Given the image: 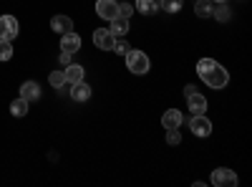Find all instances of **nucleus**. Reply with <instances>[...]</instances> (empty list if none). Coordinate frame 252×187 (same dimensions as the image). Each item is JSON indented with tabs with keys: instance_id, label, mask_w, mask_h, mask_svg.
I'll use <instances>...</instances> for the list:
<instances>
[{
	"instance_id": "f257e3e1",
	"label": "nucleus",
	"mask_w": 252,
	"mask_h": 187,
	"mask_svg": "<svg viewBox=\"0 0 252 187\" xmlns=\"http://www.w3.org/2000/svg\"><path fill=\"white\" fill-rule=\"evenodd\" d=\"M197 74H199V78L204 81V84L209 86V89H224L227 86V81H229V74H227V69L224 66H220L215 58H202V61H197Z\"/></svg>"
},
{
	"instance_id": "f03ea898",
	"label": "nucleus",
	"mask_w": 252,
	"mask_h": 187,
	"mask_svg": "<svg viewBox=\"0 0 252 187\" xmlns=\"http://www.w3.org/2000/svg\"><path fill=\"white\" fill-rule=\"evenodd\" d=\"M126 69H129L131 74H136V76H144L146 71H149V56H146L144 51L129 48V53H126Z\"/></svg>"
},
{
	"instance_id": "7ed1b4c3",
	"label": "nucleus",
	"mask_w": 252,
	"mask_h": 187,
	"mask_svg": "<svg viewBox=\"0 0 252 187\" xmlns=\"http://www.w3.org/2000/svg\"><path fill=\"white\" fill-rule=\"evenodd\" d=\"M189 129H192L194 137H209L212 134V121H209L204 114H192V119H189Z\"/></svg>"
},
{
	"instance_id": "20e7f679",
	"label": "nucleus",
	"mask_w": 252,
	"mask_h": 187,
	"mask_svg": "<svg viewBox=\"0 0 252 187\" xmlns=\"http://www.w3.org/2000/svg\"><path fill=\"white\" fill-rule=\"evenodd\" d=\"M20 26H18V20L15 15H0V38L3 40H15Z\"/></svg>"
},
{
	"instance_id": "39448f33",
	"label": "nucleus",
	"mask_w": 252,
	"mask_h": 187,
	"mask_svg": "<svg viewBox=\"0 0 252 187\" xmlns=\"http://www.w3.org/2000/svg\"><path fill=\"white\" fill-rule=\"evenodd\" d=\"M237 182H240L237 175L232 170H227V167H217L212 172V185H217V187H235Z\"/></svg>"
},
{
	"instance_id": "423d86ee",
	"label": "nucleus",
	"mask_w": 252,
	"mask_h": 187,
	"mask_svg": "<svg viewBox=\"0 0 252 187\" xmlns=\"http://www.w3.org/2000/svg\"><path fill=\"white\" fill-rule=\"evenodd\" d=\"M96 15L103 20H114L119 15V3L116 0H96Z\"/></svg>"
},
{
	"instance_id": "0eeeda50",
	"label": "nucleus",
	"mask_w": 252,
	"mask_h": 187,
	"mask_svg": "<svg viewBox=\"0 0 252 187\" xmlns=\"http://www.w3.org/2000/svg\"><path fill=\"white\" fill-rule=\"evenodd\" d=\"M114 33L109 31V28H96V33H94V46L96 48H101V51H111L114 48Z\"/></svg>"
},
{
	"instance_id": "6e6552de",
	"label": "nucleus",
	"mask_w": 252,
	"mask_h": 187,
	"mask_svg": "<svg viewBox=\"0 0 252 187\" xmlns=\"http://www.w3.org/2000/svg\"><path fill=\"white\" fill-rule=\"evenodd\" d=\"M61 48L66 51V53H76L81 48V36L76 31H68V33H63L61 36Z\"/></svg>"
},
{
	"instance_id": "1a4fd4ad",
	"label": "nucleus",
	"mask_w": 252,
	"mask_h": 187,
	"mask_svg": "<svg viewBox=\"0 0 252 187\" xmlns=\"http://www.w3.org/2000/svg\"><path fill=\"white\" fill-rule=\"evenodd\" d=\"M182 121H184V116H182L179 109H169V112H164V116H161L164 129H179Z\"/></svg>"
},
{
	"instance_id": "9d476101",
	"label": "nucleus",
	"mask_w": 252,
	"mask_h": 187,
	"mask_svg": "<svg viewBox=\"0 0 252 187\" xmlns=\"http://www.w3.org/2000/svg\"><path fill=\"white\" fill-rule=\"evenodd\" d=\"M71 99L73 101H89L91 99V86L86 84V81H78V84H71Z\"/></svg>"
},
{
	"instance_id": "9b49d317",
	"label": "nucleus",
	"mask_w": 252,
	"mask_h": 187,
	"mask_svg": "<svg viewBox=\"0 0 252 187\" xmlns=\"http://www.w3.org/2000/svg\"><path fill=\"white\" fill-rule=\"evenodd\" d=\"M51 28L56 31V33H68V31H73V20L68 18V15H53L51 18Z\"/></svg>"
},
{
	"instance_id": "f8f14e48",
	"label": "nucleus",
	"mask_w": 252,
	"mask_h": 187,
	"mask_svg": "<svg viewBox=\"0 0 252 187\" xmlns=\"http://www.w3.org/2000/svg\"><path fill=\"white\" fill-rule=\"evenodd\" d=\"M187 104H189V112L192 114H204L207 112V99L202 94H197V91L187 96Z\"/></svg>"
},
{
	"instance_id": "ddd939ff",
	"label": "nucleus",
	"mask_w": 252,
	"mask_h": 187,
	"mask_svg": "<svg viewBox=\"0 0 252 187\" xmlns=\"http://www.w3.org/2000/svg\"><path fill=\"white\" fill-rule=\"evenodd\" d=\"M20 96H23L28 104L31 101H38L40 99V86L35 84V81H26V84L20 86Z\"/></svg>"
},
{
	"instance_id": "4468645a",
	"label": "nucleus",
	"mask_w": 252,
	"mask_h": 187,
	"mask_svg": "<svg viewBox=\"0 0 252 187\" xmlns=\"http://www.w3.org/2000/svg\"><path fill=\"white\" fill-rule=\"evenodd\" d=\"M109 31L114 33V38H124L126 33H129V18L116 15V18L111 20V28H109Z\"/></svg>"
},
{
	"instance_id": "2eb2a0df",
	"label": "nucleus",
	"mask_w": 252,
	"mask_h": 187,
	"mask_svg": "<svg viewBox=\"0 0 252 187\" xmlns=\"http://www.w3.org/2000/svg\"><path fill=\"white\" fill-rule=\"evenodd\" d=\"M63 74H66V81H68V84H78V81H83V76H86L83 66H78V64H68L66 69H63Z\"/></svg>"
},
{
	"instance_id": "dca6fc26",
	"label": "nucleus",
	"mask_w": 252,
	"mask_h": 187,
	"mask_svg": "<svg viewBox=\"0 0 252 187\" xmlns=\"http://www.w3.org/2000/svg\"><path fill=\"white\" fill-rule=\"evenodd\" d=\"M215 5L217 3H212V0H197V3H194V13L199 18H209V15L215 13Z\"/></svg>"
},
{
	"instance_id": "f3484780",
	"label": "nucleus",
	"mask_w": 252,
	"mask_h": 187,
	"mask_svg": "<svg viewBox=\"0 0 252 187\" xmlns=\"http://www.w3.org/2000/svg\"><path fill=\"white\" fill-rule=\"evenodd\" d=\"M139 13L144 15H154L159 10V0H136V5H134Z\"/></svg>"
},
{
	"instance_id": "a211bd4d",
	"label": "nucleus",
	"mask_w": 252,
	"mask_h": 187,
	"mask_svg": "<svg viewBox=\"0 0 252 187\" xmlns=\"http://www.w3.org/2000/svg\"><path fill=\"white\" fill-rule=\"evenodd\" d=\"M10 114H13V116H26V114H28V101H26L23 96H18V99L10 104Z\"/></svg>"
},
{
	"instance_id": "6ab92c4d",
	"label": "nucleus",
	"mask_w": 252,
	"mask_h": 187,
	"mask_svg": "<svg viewBox=\"0 0 252 187\" xmlns=\"http://www.w3.org/2000/svg\"><path fill=\"white\" fill-rule=\"evenodd\" d=\"M48 81H51L53 89H63V86L68 84V81H66V74H63V71H53V74L48 76Z\"/></svg>"
},
{
	"instance_id": "aec40b11",
	"label": "nucleus",
	"mask_w": 252,
	"mask_h": 187,
	"mask_svg": "<svg viewBox=\"0 0 252 187\" xmlns=\"http://www.w3.org/2000/svg\"><path fill=\"white\" fill-rule=\"evenodd\" d=\"M13 58V40L0 38V61H10Z\"/></svg>"
},
{
	"instance_id": "412c9836",
	"label": "nucleus",
	"mask_w": 252,
	"mask_h": 187,
	"mask_svg": "<svg viewBox=\"0 0 252 187\" xmlns=\"http://www.w3.org/2000/svg\"><path fill=\"white\" fill-rule=\"evenodd\" d=\"M159 8H164L166 13H179L182 10V0H159Z\"/></svg>"
},
{
	"instance_id": "4be33fe9",
	"label": "nucleus",
	"mask_w": 252,
	"mask_h": 187,
	"mask_svg": "<svg viewBox=\"0 0 252 187\" xmlns=\"http://www.w3.org/2000/svg\"><path fill=\"white\" fill-rule=\"evenodd\" d=\"M129 48H131V46L126 43L124 38H116V40H114V48H111V51H116L119 56H126V53H129Z\"/></svg>"
},
{
	"instance_id": "5701e85b",
	"label": "nucleus",
	"mask_w": 252,
	"mask_h": 187,
	"mask_svg": "<svg viewBox=\"0 0 252 187\" xmlns=\"http://www.w3.org/2000/svg\"><path fill=\"white\" fill-rule=\"evenodd\" d=\"M212 15H215V18H220V20H229V8H227L224 3H217Z\"/></svg>"
},
{
	"instance_id": "b1692460",
	"label": "nucleus",
	"mask_w": 252,
	"mask_h": 187,
	"mask_svg": "<svg viewBox=\"0 0 252 187\" xmlns=\"http://www.w3.org/2000/svg\"><path fill=\"white\" fill-rule=\"evenodd\" d=\"M134 10H136V8H134L131 3H119V15H121V18H131Z\"/></svg>"
},
{
	"instance_id": "393cba45",
	"label": "nucleus",
	"mask_w": 252,
	"mask_h": 187,
	"mask_svg": "<svg viewBox=\"0 0 252 187\" xmlns=\"http://www.w3.org/2000/svg\"><path fill=\"white\" fill-rule=\"evenodd\" d=\"M166 142H169L172 147H174V144H179V142H182V134H179V129H166Z\"/></svg>"
},
{
	"instance_id": "a878e982",
	"label": "nucleus",
	"mask_w": 252,
	"mask_h": 187,
	"mask_svg": "<svg viewBox=\"0 0 252 187\" xmlns=\"http://www.w3.org/2000/svg\"><path fill=\"white\" fill-rule=\"evenodd\" d=\"M71 56H73V53H66V51H63V53H61V64H63V66L73 64V61H71Z\"/></svg>"
},
{
	"instance_id": "bb28decb",
	"label": "nucleus",
	"mask_w": 252,
	"mask_h": 187,
	"mask_svg": "<svg viewBox=\"0 0 252 187\" xmlns=\"http://www.w3.org/2000/svg\"><path fill=\"white\" fill-rule=\"evenodd\" d=\"M194 91H197L194 84H187V86H184V94H187V96H189V94H194Z\"/></svg>"
},
{
	"instance_id": "cd10ccee",
	"label": "nucleus",
	"mask_w": 252,
	"mask_h": 187,
	"mask_svg": "<svg viewBox=\"0 0 252 187\" xmlns=\"http://www.w3.org/2000/svg\"><path fill=\"white\" fill-rule=\"evenodd\" d=\"M212 3H227V0H212Z\"/></svg>"
}]
</instances>
